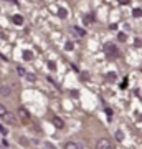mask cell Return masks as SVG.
<instances>
[{
    "instance_id": "2e32d148",
    "label": "cell",
    "mask_w": 142,
    "mask_h": 149,
    "mask_svg": "<svg viewBox=\"0 0 142 149\" xmlns=\"http://www.w3.org/2000/svg\"><path fill=\"white\" fill-rule=\"evenodd\" d=\"M17 71H18V74H21V76H26V73H25V70L21 68V66H18V68H17Z\"/></svg>"
},
{
    "instance_id": "44dd1931",
    "label": "cell",
    "mask_w": 142,
    "mask_h": 149,
    "mask_svg": "<svg viewBox=\"0 0 142 149\" xmlns=\"http://www.w3.org/2000/svg\"><path fill=\"white\" fill-rule=\"evenodd\" d=\"M107 78H109V80H114V78H116V73H107Z\"/></svg>"
},
{
    "instance_id": "7402d4cb",
    "label": "cell",
    "mask_w": 142,
    "mask_h": 149,
    "mask_svg": "<svg viewBox=\"0 0 142 149\" xmlns=\"http://www.w3.org/2000/svg\"><path fill=\"white\" fill-rule=\"evenodd\" d=\"M66 50H73V43H71V42L66 43Z\"/></svg>"
},
{
    "instance_id": "277c9868",
    "label": "cell",
    "mask_w": 142,
    "mask_h": 149,
    "mask_svg": "<svg viewBox=\"0 0 142 149\" xmlns=\"http://www.w3.org/2000/svg\"><path fill=\"white\" fill-rule=\"evenodd\" d=\"M0 95H2V96H10L12 95V86L2 85V86H0Z\"/></svg>"
},
{
    "instance_id": "cb8c5ba5",
    "label": "cell",
    "mask_w": 142,
    "mask_h": 149,
    "mask_svg": "<svg viewBox=\"0 0 142 149\" xmlns=\"http://www.w3.org/2000/svg\"><path fill=\"white\" fill-rule=\"evenodd\" d=\"M0 133H2V134H7V129L3 128V126H2V124H0Z\"/></svg>"
},
{
    "instance_id": "484cf974",
    "label": "cell",
    "mask_w": 142,
    "mask_h": 149,
    "mask_svg": "<svg viewBox=\"0 0 142 149\" xmlns=\"http://www.w3.org/2000/svg\"><path fill=\"white\" fill-rule=\"evenodd\" d=\"M20 143H21V144H28V141H26L25 138H20Z\"/></svg>"
},
{
    "instance_id": "9c48e42d",
    "label": "cell",
    "mask_w": 142,
    "mask_h": 149,
    "mask_svg": "<svg viewBox=\"0 0 142 149\" xmlns=\"http://www.w3.org/2000/svg\"><path fill=\"white\" fill-rule=\"evenodd\" d=\"M32 58H33V53L30 52V50H25V52H23V60H26V61H30Z\"/></svg>"
},
{
    "instance_id": "5bb4252c",
    "label": "cell",
    "mask_w": 142,
    "mask_h": 149,
    "mask_svg": "<svg viewBox=\"0 0 142 149\" xmlns=\"http://www.w3.org/2000/svg\"><path fill=\"white\" fill-rule=\"evenodd\" d=\"M93 20H94V15L93 13H88V15L84 17V23H91Z\"/></svg>"
},
{
    "instance_id": "6da1fadb",
    "label": "cell",
    "mask_w": 142,
    "mask_h": 149,
    "mask_svg": "<svg viewBox=\"0 0 142 149\" xmlns=\"http://www.w3.org/2000/svg\"><path fill=\"white\" fill-rule=\"evenodd\" d=\"M104 52H106V55L109 56V58H117L119 56V48L114 45V43H106V47H104Z\"/></svg>"
},
{
    "instance_id": "30bf717a",
    "label": "cell",
    "mask_w": 142,
    "mask_h": 149,
    "mask_svg": "<svg viewBox=\"0 0 142 149\" xmlns=\"http://www.w3.org/2000/svg\"><path fill=\"white\" fill-rule=\"evenodd\" d=\"M73 30H74L76 35H79V37H84V35H86V30H83V28H79V27H73Z\"/></svg>"
},
{
    "instance_id": "ffe728a7",
    "label": "cell",
    "mask_w": 142,
    "mask_h": 149,
    "mask_svg": "<svg viewBox=\"0 0 142 149\" xmlns=\"http://www.w3.org/2000/svg\"><path fill=\"white\" fill-rule=\"evenodd\" d=\"M121 88H127V78H124V81H121Z\"/></svg>"
},
{
    "instance_id": "ba28073f",
    "label": "cell",
    "mask_w": 142,
    "mask_h": 149,
    "mask_svg": "<svg viewBox=\"0 0 142 149\" xmlns=\"http://www.w3.org/2000/svg\"><path fill=\"white\" fill-rule=\"evenodd\" d=\"M58 17H60V18H66V17H68V12H66V8L60 7V8H58Z\"/></svg>"
},
{
    "instance_id": "7c38bea8",
    "label": "cell",
    "mask_w": 142,
    "mask_h": 149,
    "mask_svg": "<svg viewBox=\"0 0 142 149\" xmlns=\"http://www.w3.org/2000/svg\"><path fill=\"white\" fill-rule=\"evenodd\" d=\"M7 113H8V109L5 108V104H2V103H0V118H3Z\"/></svg>"
},
{
    "instance_id": "9a60e30c",
    "label": "cell",
    "mask_w": 142,
    "mask_h": 149,
    "mask_svg": "<svg viewBox=\"0 0 142 149\" xmlns=\"http://www.w3.org/2000/svg\"><path fill=\"white\" fill-rule=\"evenodd\" d=\"M116 139L117 141H124V134H122V131H116Z\"/></svg>"
},
{
    "instance_id": "d4e9b609",
    "label": "cell",
    "mask_w": 142,
    "mask_h": 149,
    "mask_svg": "<svg viewBox=\"0 0 142 149\" xmlns=\"http://www.w3.org/2000/svg\"><path fill=\"white\" fill-rule=\"evenodd\" d=\"M48 66H50V70H55V68H56V66H55V63H53V61H50V63H48Z\"/></svg>"
},
{
    "instance_id": "d6986e66",
    "label": "cell",
    "mask_w": 142,
    "mask_h": 149,
    "mask_svg": "<svg viewBox=\"0 0 142 149\" xmlns=\"http://www.w3.org/2000/svg\"><path fill=\"white\" fill-rule=\"evenodd\" d=\"M26 80L28 81H35V74H26Z\"/></svg>"
},
{
    "instance_id": "603a6c76",
    "label": "cell",
    "mask_w": 142,
    "mask_h": 149,
    "mask_svg": "<svg viewBox=\"0 0 142 149\" xmlns=\"http://www.w3.org/2000/svg\"><path fill=\"white\" fill-rule=\"evenodd\" d=\"M129 2H131V0H119V3H121V5H127Z\"/></svg>"
},
{
    "instance_id": "83f0119b",
    "label": "cell",
    "mask_w": 142,
    "mask_h": 149,
    "mask_svg": "<svg viewBox=\"0 0 142 149\" xmlns=\"http://www.w3.org/2000/svg\"><path fill=\"white\" fill-rule=\"evenodd\" d=\"M141 45H142V42L139 40V38H137V40H136V47H141Z\"/></svg>"
},
{
    "instance_id": "7a4b0ae2",
    "label": "cell",
    "mask_w": 142,
    "mask_h": 149,
    "mask_svg": "<svg viewBox=\"0 0 142 149\" xmlns=\"http://www.w3.org/2000/svg\"><path fill=\"white\" fill-rule=\"evenodd\" d=\"M96 149H114V146L111 144L109 139L101 138V139H98V143H96Z\"/></svg>"
},
{
    "instance_id": "52a82bcc",
    "label": "cell",
    "mask_w": 142,
    "mask_h": 149,
    "mask_svg": "<svg viewBox=\"0 0 142 149\" xmlns=\"http://www.w3.org/2000/svg\"><path fill=\"white\" fill-rule=\"evenodd\" d=\"M12 22H13L15 25H21V23H23V17L21 15H13L12 17Z\"/></svg>"
},
{
    "instance_id": "4fadbf2b",
    "label": "cell",
    "mask_w": 142,
    "mask_h": 149,
    "mask_svg": "<svg viewBox=\"0 0 142 149\" xmlns=\"http://www.w3.org/2000/svg\"><path fill=\"white\" fill-rule=\"evenodd\" d=\"M132 15L136 17V18H141L142 17V8H134V10H132Z\"/></svg>"
},
{
    "instance_id": "ac0fdd59",
    "label": "cell",
    "mask_w": 142,
    "mask_h": 149,
    "mask_svg": "<svg viewBox=\"0 0 142 149\" xmlns=\"http://www.w3.org/2000/svg\"><path fill=\"white\" fill-rule=\"evenodd\" d=\"M106 114L109 116V121H111V118H112V109H109V108H106Z\"/></svg>"
},
{
    "instance_id": "e0dca14e",
    "label": "cell",
    "mask_w": 142,
    "mask_h": 149,
    "mask_svg": "<svg viewBox=\"0 0 142 149\" xmlns=\"http://www.w3.org/2000/svg\"><path fill=\"white\" fill-rule=\"evenodd\" d=\"M117 37H119V40H121V42H126L127 35H126V33H119V35H117Z\"/></svg>"
},
{
    "instance_id": "3957f363",
    "label": "cell",
    "mask_w": 142,
    "mask_h": 149,
    "mask_svg": "<svg viewBox=\"0 0 142 149\" xmlns=\"http://www.w3.org/2000/svg\"><path fill=\"white\" fill-rule=\"evenodd\" d=\"M18 118L21 119V123H28L30 119H32V116H30V113H28V109L23 106L18 108Z\"/></svg>"
},
{
    "instance_id": "5b68a950",
    "label": "cell",
    "mask_w": 142,
    "mask_h": 149,
    "mask_svg": "<svg viewBox=\"0 0 142 149\" xmlns=\"http://www.w3.org/2000/svg\"><path fill=\"white\" fill-rule=\"evenodd\" d=\"M3 121H5L7 124H12V126H13V124H17V121H15V116H13L12 113H7L5 116H3Z\"/></svg>"
},
{
    "instance_id": "8992f818",
    "label": "cell",
    "mask_w": 142,
    "mask_h": 149,
    "mask_svg": "<svg viewBox=\"0 0 142 149\" xmlns=\"http://www.w3.org/2000/svg\"><path fill=\"white\" fill-rule=\"evenodd\" d=\"M53 124H55V126H56V128H63L64 126V123H63V119H61V118H58V116H55L53 118Z\"/></svg>"
},
{
    "instance_id": "4316f807",
    "label": "cell",
    "mask_w": 142,
    "mask_h": 149,
    "mask_svg": "<svg viewBox=\"0 0 142 149\" xmlns=\"http://www.w3.org/2000/svg\"><path fill=\"white\" fill-rule=\"evenodd\" d=\"M45 146H46L48 149H55V148H53V144H51V143H46V144H45Z\"/></svg>"
},
{
    "instance_id": "8fae6325",
    "label": "cell",
    "mask_w": 142,
    "mask_h": 149,
    "mask_svg": "<svg viewBox=\"0 0 142 149\" xmlns=\"http://www.w3.org/2000/svg\"><path fill=\"white\" fill-rule=\"evenodd\" d=\"M64 149H79V148H78V144H76V143H73V141H69V143H66V144H64Z\"/></svg>"
}]
</instances>
